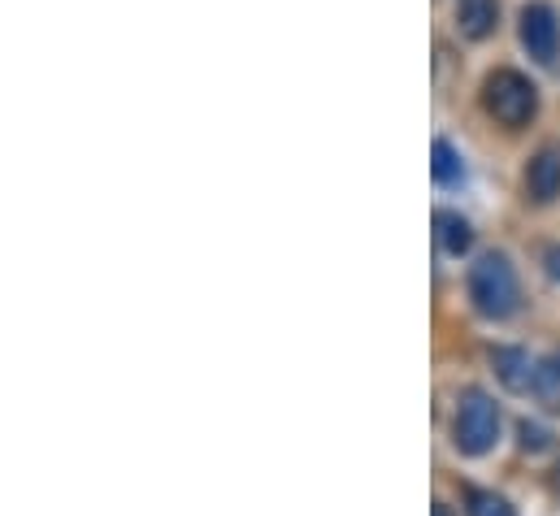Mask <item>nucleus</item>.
Returning <instances> with one entry per match:
<instances>
[{
    "instance_id": "9d476101",
    "label": "nucleus",
    "mask_w": 560,
    "mask_h": 516,
    "mask_svg": "<svg viewBox=\"0 0 560 516\" xmlns=\"http://www.w3.org/2000/svg\"><path fill=\"white\" fill-rule=\"evenodd\" d=\"M535 399H539V408H548V412H560V352L552 356H544L539 365H535Z\"/></svg>"
},
{
    "instance_id": "f03ea898",
    "label": "nucleus",
    "mask_w": 560,
    "mask_h": 516,
    "mask_svg": "<svg viewBox=\"0 0 560 516\" xmlns=\"http://www.w3.org/2000/svg\"><path fill=\"white\" fill-rule=\"evenodd\" d=\"M482 105L500 127L522 130L530 127V118L539 114V87L522 70H495L482 83Z\"/></svg>"
},
{
    "instance_id": "4468645a",
    "label": "nucleus",
    "mask_w": 560,
    "mask_h": 516,
    "mask_svg": "<svg viewBox=\"0 0 560 516\" xmlns=\"http://www.w3.org/2000/svg\"><path fill=\"white\" fill-rule=\"evenodd\" d=\"M430 516H452V508H447V504H434V513Z\"/></svg>"
},
{
    "instance_id": "39448f33",
    "label": "nucleus",
    "mask_w": 560,
    "mask_h": 516,
    "mask_svg": "<svg viewBox=\"0 0 560 516\" xmlns=\"http://www.w3.org/2000/svg\"><path fill=\"white\" fill-rule=\"evenodd\" d=\"M526 196L535 204H552L560 196V148H539L526 165Z\"/></svg>"
},
{
    "instance_id": "ddd939ff",
    "label": "nucleus",
    "mask_w": 560,
    "mask_h": 516,
    "mask_svg": "<svg viewBox=\"0 0 560 516\" xmlns=\"http://www.w3.org/2000/svg\"><path fill=\"white\" fill-rule=\"evenodd\" d=\"M544 260H548V273L560 282V248H548V257H544Z\"/></svg>"
},
{
    "instance_id": "f8f14e48",
    "label": "nucleus",
    "mask_w": 560,
    "mask_h": 516,
    "mask_svg": "<svg viewBox=\"0 0 560 516\" xmlns=\"http://www.w3.org/2000/svg\"><path fill=\"white\" fill-rule=\"evenodd\" d=\"M522 447H526V452H544V447H548V434H544L539 425L522 421Z\"/></svg>"
},
{
    "instance_id": "423d86ee",
    "label": "nucleus",
    "mask_w": 560,
    "mask_h": 516,
    "mask_svg": "<svg viewBox=\"0 0 560 516\" xmlns=\"http://www.w3.org/2000/svg\"><path fill=\"white\" fill-rule=\"evenodd\" d=\"M491 370L509 390H530L535 387V361L526 348H495L491 352Z\"/></svg>"
},
{
    "instance_id": "20e7f679",
    "label": "nucleus",
    "mask_w": 560,
    "mask_h": 516,
    "mask_svg": "<svg viewBox=\"0 0 560 516\" xmlns=\"http://www.w3.org/2000/svg\"><path fill=\"white\" fill-rule=\"evenodd\" d=\"M517 35H522V48L539 61V66H557L560 57V17L548 0H530L522 4V17H517Z\"/></svg>"
},
{
    "instance_id": "f257e3e1",
    "label": "nucleus",
    "mask_w": 560,
    "mask_h": 516,
    "mask_svg": "<svg viewBox=\"0 0 560 516\" xmlns=\"http://www.w3.org/2000/svg\"><path fill=\"white\" fill-rule=\"evenodd\" d=\"M469 300H474V308L482 317H495V321L509 317V313H517L522 282H517V269L509 265V257L491 253V257H482L469 269Z\"/></svg>"
},
{
    "instance_id": "7ed1b4c3",
    "label": "nucleus",
    "mask_w": 560,
    "mask_h": 516,
    "mask_svg": "<svg viewBox=\"0 0 560 516\" xmlns=\"http://www.w3.org/2000/svg\"><path fill=\"white\" fill-rule=\"evenodd\" d=\"M500 438V408L487 390H465L456 421H452V443L460 456H487Z\"/></svg>"
},
{
    "instance_id": "6e6552de",
    "label": "nucleus",
    "mask_w": 560,
    "mask_h": 516,
    "mask_svg": "<svg viewBox=\"0 0 560 516\" xmlns=\"http://www.w3.org/2000/svg\"><path fill=\"white\" fill-rule=\"evenodd\" d=\"M434 231H439V248H443L447 257H465L469 244H474V226H469L460 213H452V209H439V213H434Z\"/></svg>"
},
{
    "instance_id": "0eeeda50",
    "label": "nucleus",
    "mask_w": 560,
    "mask_h": 516,
    "mask_svg": "<svg viewBox=\"0 0 560 516\" xmlns=\"http://www.w3.org/2000/svg\"><path fill=\"white\" fill-rule=\"evenodd\" d=\"M456 26L465 39H487L500 26V0H456Z\"/></svg>"
},
{
    "instance_id": "1a4fd4ad",
    "label": "nucleus",
    "mask_w": 560,
    "mask_h": 516,
    "mask_svg": "<svg viewBox=\"0 0 560 516\" xmlns=\"http://www.w3.org/2000/svg\"><path fill=\"white\" fill-rule=\"evenodd\" d=\"M430 174H434L439 187L465 183V161H460V152L447 139H434V148H430Z\"/></svg>"
},
{
    "instance_id": "9b49d317",
    "label": "nucleus",
    "mask_w": 560,
    "mask_h": 516,
    "mask_svg": "<svg viewBox=\"0 0 560 516\" xmlns=\"http://www.w3.org/2000/svg\"><path fill=\"white\" fill-rule=\"evenodd\" d=\"M465 516H513V508L495 491H469L465 495Z\"/></svg>"
}]
</instances>
